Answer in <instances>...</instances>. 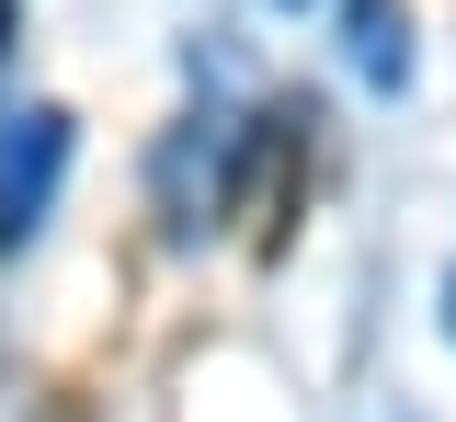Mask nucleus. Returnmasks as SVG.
<instances>
[{"instance_id":"f257e3e1","label":"nucleus","mask_w":456,"mask_h":422,"mask_svg":"<svg viewBox=\"0 0 456 422\" xmlns=\"http://www.w3.org/2000/svg\"><path fill=\"white\" fill-rule=\"evenodd\" d=\"M57 183H69V115L57 103L0 115V251L35 240V217L57 206Z\"/></svg>"},{"instance_id":"f03ea898","label":"nucleus","mask_w":456,"mask_h":422,"mask_svg":"<svg viewBox=\"0 0 456 422\" xmlns=\"http://www.w3.org/2000/svg\"><path fill=\"white\" fill-rule=\"evenodd\" d=\"M354 58H365V80H399V46H388V0H354Z\"/></svg>"},{"instance_id":"7ed1b4c3","label":"nucleus","mask_w":456,"mask_h":422,"mask_svg":"<svg viewBox=\"0 0 456 422\" xmlns=\"http://www.w3.org/2000/svg\"><path fill=\"white\" fill-rule=\"evenodd\" d=\"M12 35H23V0H0V58H12Z\"/></svg>"}]
</instances>
